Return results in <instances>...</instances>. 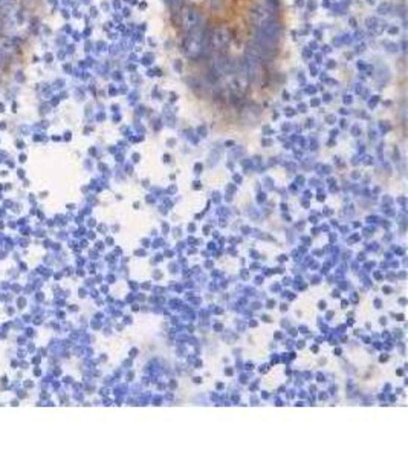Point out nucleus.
I'll list each match as a JSON object with an SVG mask.
<instances>
[{"mask_svg":"<svg viewBox=\"0 0 408 459\" xmlns=\"http://www.w3.org/2000/svg\"><path fill=\"white\" fill-rule=\"evenodd\" d=\"M229 31L223 26H219L211 34V43L214 48H223L229 43Z\"/></svg>","mask_w":408,"mask_h":459,"instance_id":"nucleus-4","label":"nucleus"},{"mask_svg":"<svg viewBox=\"0 0 408 459\" xmlns=\"http://www.w3.org/2000/svg\"><path fill=\"white\" fill-rule=\"evenodd\" d=\"M187 2H190V3H201V2H204V0H187Z\"/></svg>","mask_w":408,"mask_h":459,"instance_id":"nucleus-6","label":"nucleus"},{"mask_svg":"<svg viewBox=\"0 0 408 459\" xmlns=\"http://www.w3.org/2000/svg\"><path fill=\"white\" fill-rule=\"evenodd\" d=\"M205 41H206V37H205L204 31L196 29L193 32H188V35L185 37V40L182 43L184 55L191 60L199 58L205 51Z\"/></svg>","mask_w":408,"mask_h":459,"instance_id":"nucleus-1","label":"nucleus"},{"mask_svg":"<svg viewBox=\"0 0 408 459\" xmlns=\"http://www.w3.org/2000/svg\"><path fill=\"white\" fill-rule=\"evenodd\" d=\"M179 18H181L182 29L185 32H193V31H196V29L201 28L202 15H201V12L195 6H185V8H182L181 14H179Z\"/></svg>","mask_w":408,"mask_h":459,"instance_id":"nucleus-2","label":"nucleus"},{"mask_svg":"<svg viewBox=\"0 0 408 459\" xmlns=\"http://www.w3.org/2000/svg\"><path fill=\"white\" fill-rule=\"evenodd\" d=\"M167 3H168V6H170L171 9H179L182 0H167Z\"/></svg>","mask_w":408,"mask_h":459,"instance_id":"nucleus-5","label":"nucleus"},{"mask_svg":"<svg viewBox=\"0 0 408 459\" xmlns=\"http://www.w3.org/2000/svg\"><path fill=\"white\" fill-rule=\"evenodd\" d=\"M274 9L271 6H268L266 3H259L255 6H252L249 9V18L257 25H263V23H268L271 20H274Z\"/></svg>","mask_w":408,"mask_h":459,"instance_id":"nucleus-3","label":"nucleus"}]
</instances>
